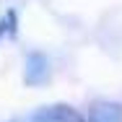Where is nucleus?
I'll use <instances>...</instances> for the list:
<instances>
[{"instance_id":"f03ea898","label":"nucleus","mask_w":122,"mask_h":122,"mask_svg":"<svg viewBox=\"0 0 122 122\" xmlns=\"http://www.w3.org/2000/svg\"><path fill=\"white\" fill-rule=\"evenodd\" d=\"M10 122H83V117L70 104H47V107H36L34 112L21 114Z\"/></svg>"},{"instance_id":"20e7f679","label":"nucleus","mask_w":122,"mask_h":122,"mask_svg":"<svg viewBox=\"0 0 122 122\" xmlns=\"http://www.w3.org/2000/svg\"><path fill=\"white\" fill-rule=\"evenodd\" d=\"M16 31H18V16H16V10H8L0 18V39L3 36H16Z\"/></svg>"},{"instance_id":"7ed1b4c3","label":"nucleus","mask_w":122,"mask_h":122,"mask_svg":"<svg viewBox=\"0 0 122 122\" xmlns=\"http://www.w3.org/2000/svg\"><path fill=\"white\" fill-rule=\"evenodd\" d=\"M83 122H122V107L117 101H94L86 112Z\"/></svg>"},{"instance_id":"f257e3e1","label":"nucleus","mask_w":122,"mask_h":122,"mask_svg":"<svg viewBox=\"0 0 122 122\" xmlns=\"http://www.w3.org/2000/svg\"><path fill=\"white\" fill-rule=\"evenodd\" d=\"M49 81H52L49 55L42 49H31L24 60V83L29 88H39V86H47Z\"/></svg>"}]
</instances>
